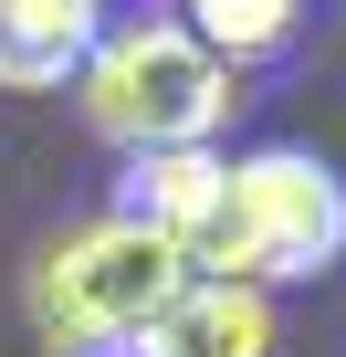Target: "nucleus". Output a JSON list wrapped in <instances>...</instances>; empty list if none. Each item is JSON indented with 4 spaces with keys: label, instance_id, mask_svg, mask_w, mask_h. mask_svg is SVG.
<instances>
[{
    "label": "nucleus",
    "instance_id": "obj_2",
    "mask_svg": "<svg viewBox=\"0 0 346 357\" xmlns=\"http://www.w3.org/2000/svg\"><path fill=\"white\" fill-rule=\"evenodd\" d=\"M325 263H346V178L315 147H242L231 190H221V221L189 252V273L273 294V284H304Z\"/></svg>",
    "mask_w": 346,
    "mask_h": 357
},
{
    "label": "nucleus",
    "instance_id": "obj_8",
    "mask_svg": "<svg viewBox=\"0 0 346 357\" xmlns=\"http://www.w3.org/2000/svg\"><path fill=\"white\" fill-rule=\"evenodd\" d=\"M42 357H157L147 336H116V347H42Z\"/></svg>",
    "mask_w": 346,
    "mask_h": 357
},
{
    "label": "nucleus",
    "instance_id": "obj_6",
    "mask_svg": "<svg viewBox=\"0 0 346 357\" xmlns=\"http://www.w3.org/2000/svg\"><path fill=\"white\" fill-rule=\"evenodd\" d=\"M147 347H157V357H273V294L189 273L179 305L147 326Z\"/></svg>",
    "mask_w": 346,
    "mask_h": 357
},
{
    "label": "nucleus",
    "instance_id": "obj_9",
    "mask_svg": "<svg viewBox=\"0 0 346 357\" xmlns=\"http://www.w3.org/2000/svg\"><path fill=\"white\" fill-rule=\"evenodd\" d=\"M84 11H105V0H84Z\"/></svg>",
    "mask_w": 346,
    "mask_h": 357
},
{
    "label": "nucleus",
    "instance_id": "obj_5",
    "mask_svg": "<svg viewBox=\"0 0 346 357\" xmlns=\"http://www.w3.org/2000/svg\"><path fill=\"white\" fill-rule=\"evenodd\" d=\"M105 11H84V0H0V84L11 95H63L95 53Z\"/></svg>",
    "mask_w": 346,
    "mask_h": 357
},
{
    "label": "nucleus",
    "instance_id": "obj_7",
    "mask_svg": "<svg viewBox=\"0 0 346 357\" xmlns=\"http://www.w3.org/2000/svg\"><path fill=\"white\" fill-rule=\"evenodd\" d=\"M179 22H189L200 53H221V63L242 74V63H283V53L304 43L315 0H179Z\"/></svg>",
    "mask_w": 346,
    "mask_h": 357
},
{
    "label": "nucleus",
    "instance_id": "obj_4",
    "mask_svg": "<svg viewBox=\"0 0 346 357\" xmlns=\"http://www.w3.org/2000/svg\"><path fill=\"white\" fill-rule=\"evenodd\" d=\"M221 190H231V158L221 147H157V158H126L116 168V190H105V221L168 242V252H200L210 221H221Z\"/></svg>",
    "mask_w": 346,
    "mask_h": 357
},
{
    "label": "nucleus",
    "instance_id": "obj_3",
    "mask_svg": "<svg viewBox=\"0 0 346 357\" xmlns=\"http://www.w3.org/2000/svg\"><path fill=\"white\" fill-rule=\"evenodd\" d=\"M179 284H189V263L168 242H147V231L95 211V221L53 231L22 263V315L42 326V347H116V336H147L179 305Z\"/></svg>",
    "mask_w": 346,
    "mask_h": 357
},
{
    "label": "nucleus",
    "instance_id": "obj_1",
    "mask_svg": "<svg viewBox=\"0 0 346 357\" xmlns=\"http://www.w3.org/2000/svg\"><path fill=\"white\" fill-rule=\"evenodd\" d=\"M242 105V74L221 53L189 43L179 11H105L84 74H74V116L116 147V158H157V147H210Z\"/></svg>",
    "mask_w": 346,
    "mask_h": 357
}]
</instances>
